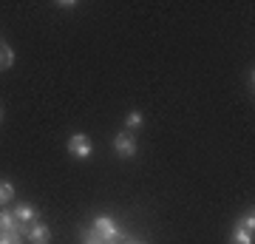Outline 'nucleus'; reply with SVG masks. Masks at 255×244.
Wrapping results in <instances>:
<instances>
[{"label": "nucleus", "instance_id": "7ed1b4c3", "mask_svg": "<svg viewBox=\"0 0 255 244\" xmlns=\"http://www.w3.org/2000/svg\"><path fill=\"white\" fill-rule=\"evenodd\" d=\"M114 148H117V154L125 156V159L136 156V139H133V134H130V131H122V134H117V139H114Z\"/></svg>", "mask_w": 255, "mask_h": 244}, {"label": "nucleus", "instance_id": "39448f33", "mask_svg": "<svg viewBox=\"0 0 255 244\" xmlns=\"http://www.w3.org/2000/svg\"><path fill=\"white\" fill-rule=\"evenodd\" d=\"M14 219H17V225H23V230H28V225H34V222H40V213H37L34 205H17L14 208Z\"/></svg>", "mask_w": 255, "mask_h": 244}, {"label": "nucleus", "instance_id": "f03ea898", "mask_svg": "<svg viewBox=\"0 0 255 244\" xmlns=\"http://www.w3.org/2000/svg\"><path fill=\"white\" fill-rule=\"evenodd\" d=\"M68 154L77 156V159H88V156L94 154L91 139L85 134H71V139H68Z\"/></svg>", "mask_w": 255, "mask_h": 244}, {"label": "nucleus", "instance_id": "423d86ee", "mask_svg": "<svg viewBox=\"0 0 255 244\" xmlns=\"http://www.w3.org/2000/svg\"><path fill=\"white\" fill-rule=\"evenodd\" d=\"M11 230H20L14 213H9V210H0V233H11Z\"/></svg>", "mask_w": 255, "mask_h": 244}, {"label": "nucleus", "instance_id": "1a4fd4ad", "mask_svg": "<svg viewBox=\"0 0 255 244\" xmlns=\"http://www.w3.org/2000/svg\"><path fill=\"white\" fill-rule=\"evenodd\" d=\"M142 122H145V117H142V111H130V114L125 117L128 131H139V128H142Z\"/></svg>", "mask_w": 255, "mask_h": 244}, {"label": "nucleus", "instance_id": "f257e3e1", "mask_svg": "<svg viewBox=\"0 0 255 244\" xmlns=\"http://www.w3.org/2000/svg\"><path fill=\"white\" fill-rule=\"evenodd\" d=\"M94 230H97V239L100 242H114V239H125L122 230L117 227V222L111 216H97L94 219Z\"/></svg>", "mask_w": 255, "mask_h": 244}, {"label": "nucleus", "instance_id": "6e6552de", "mask_svg": "<svg viewBox=\"0 0 255 244\" xmlns=\"http://www.w3.org/2000/svg\"><path fill=\"white\" fill-rule=\"evenodd\" d=\"M230 244H253V233L244 230V227H236L233 236H230Z\"/></svg>", "mask_w": 255, "mask_h": 244}, {"label": "nucleus", "instance_id": "20e7f679", "mask_svg": "<svg viewBox=\"0 0 255 244\" xmlns=\"http://www.w3.org/2000/svg\"><path fill=\"white\" fill-rule=\"evenodd\" d=\"M26 239H28V244H48L51 242V230H48L46 222H34V225H28Z\"/></svg>", "mask_w": 255, "mask_h": 244}, {"label": "nucleus", "instance_id": "f8f14e48", "mask_svg": "<svg viewBox=\"0 0 255 244\" xmlns=\"http://www.w3.org/2000/svg\"><path fill=\"white\" fill-rule=\"evenodd\" d=\"M238 227H244V230H250V233H253V227H255V219H253V213L241 219V222H238Z\"/></svg>", "mask_w": 255, "mask_h": 244}, {"label": "nucleus", "instance_id": "ddd939ff", "mask_svg": "<svg viewBox=\"0 0 255 244\" xmlns=\"http://www.w3.org/2000/svg\"><path fill=\"white\" fill-rule=\"evenodd\" d=\"M128 244H147V242H128Z\"/></svg>", "mask_w": 255, "mask_h": 244}, {"label": "nucleus", "instance_id": "0eeeda50", "mask_svg": "<svg viewBox=\"0 0 255 244\" xmlns=\"http://www.w3.org/2000/svg\"><path fill=\"white\" fill-rule=\"evenodd\" d=\"M11 63H14V51L9 48V43H3V40H0V71L11 68Z\"/></svg>", "mask_w": 255, "mask_h": 244}, {"label": "nucleus", "instance_id": "9b49d317", "mask_svg": "<svg viewBox=\"0 0 255 244\" xmlns=\"http://www.w3.org/2000/svg\"><path fill=\"white\" fill-rule=\"evenodd\" d=\"M0 244H23V239H20V230H11V233H0Z\"/></svg>", "mask_w": 255, "mask_h": 244}, {"label": "nucleus", "instance_id": "9d476101", "mask_svg": "<svg viewBox=\"0 0 255 244\" xmlns=\"http://www.w3.org/2000/svg\"><path fill=\"white\" fill-rule=\"evenodd\" d=\"M11 199H14V188L9 182H0V205H9Z\"/></svg>", "mask_w": 255, "mask_h": 244}]
</instances>
